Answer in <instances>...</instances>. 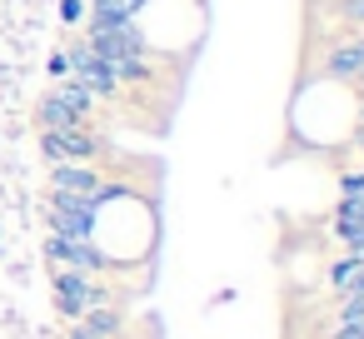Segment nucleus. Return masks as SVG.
<instances>
[{
  "mask_svg": "<svg viewBox=\"0 0 364 339\" xmlns=\"http://www.w3.org/2000/svg\"><path fill=\"white\" fill-rule=\"evenodd\" d=\"M95 304H120L115 299V284H105L100 274H80V269H55L50 274V309L65 319V324H75L85 309H95Z\"/></svg>",
  "mask_w": 364,
  "mask_h": 339,
  "instance_id": "obj_1",
  "label": "nucleus"
},
{
  "mask_svg": "<svg viewBox=\"0 0 364 339\" xmlns=\"http://www.w3.org/2000/svg\"><path fill=\"white\" fill-rule=\"evenodd\" d=\"M41 155L50 165H95L105 155V140L90 130V125H75V130H41Z\"/></svg>",
  "mask_w": 364,
  "mask_h": 339,
  "instance_id": "obj_2",
  "label": "nucleus"
},
{
  "mask_svg": "<svg viewBox=\"0 0 364 339\" xmlns=\"http://www.w3.org/2000/svg\"><path fill=\"white\" fill-rule=\"evenodd\" d=\"M46 225H50V235H65V240H95L100 235L95 205L80 195H60V190L46 195Z\"/></svg>",
  "mask_w": 364,
  "mask_h": 339,
  "instance_id": "obj_3",
  "label": "nucleus"
},
{
  "mask_svg": "<svg viewBox=\"0 0 364 339\" xmlns=\"http://www.w3.org/2000/svg\"><path fill=\"white\" fill-rule=\"evenodd\" d=\"M46 259L55 269H80V274H120L115 259L100 249V240H65V235H46Z\"/></svg>",
  "mask_w": 364,
  "mask_h": 339,
  "instance_id": "obj_4",
  "label": "nucleus"
},
{
  "mask_svg": "<svg viewBox=\"0 0 364 339\" xmlns=\"http://www.w3.org/2000/svg\"><path fill=\"white\" fill-rule=\"evenodd\" d=\"M65 60H70V75L95 95V100H115L120 95V80H115V70H110V60H100L85 41H75L70 50H65Z\"/></svg>",
  "mask_w": 364,
  "mask_h": 339,
  "instance_id": "obj_5",
  "label": "nucleus"
},
{
  "mask_svg": "<svg viewBox=\"0 0 364 339\" xmlns=\"http://www.w3.org/2000/svg\"><path fill=\"white\" fill-rule=\"evenodd\" d=\"M100 185H105V170H95V165H50V190H60V195H80L95 205Z\"/></svg>",
  "mask_w": 364,
  "mask_h": 339,
  "instance_id": "obj_6",
  "label": "nucleus"
},
{
  "mask_svg": "<svg viewBox=\"0 0 364 339\" xmlns=\"http://www.w3.org/2000/svg\"><path fill=\"white\" fill-rule=\"evenodd\" d=\"M324 284H329V299H354V294H364V259L339 254V259L324 269Z\"/></svg>",
  "mask_w": 364,
  "mask_h": 339,
  "instance_id": "obj_7",
  "label": "nucleus"
},
{
  "mask_svg": "<svg viewBox=\"0 0 364 339\" xmlns=\"http://www.w3.org/2000/svg\"><path fill=\"white\" fill-rule=\"evenodd\" d=\"M329 80H354L359 70H364V55H359V41H339V45H329V55H324V65H319Z\"/></svg>",
  "mask_w": 364,
  "mask_h": 339,
  "instance_id": "obj_8",
  "label": "nucleus"
},
{
  "mask_svg": "<svg viewBox=\"0 0 364 339\" xmlns=\"http://www.w3.org/2000/svg\"><path fill=\"white\" fill-rule=\"evenodd\" d=\"M80 324H85L90 339H120V329H125V304H95V309L80 314Z\"/></svg>",
  "mask_w": 364,
  "mask_h": 339,
  "instance_id": "obj_9",
  "label": "nucleus"
},
{
  "mask_svg": "<svg viewBox=\"0 0 364 339\" xmlns=\"http://www.w3.org/2000/svg\"><path fill=\"white\" fill-rule=\"evenodd\" d=\"M36 120H41V130H75V125H85V120L55 95V90H46V100L36 105Z\"/></svg>",
  "mask_w": 364,
  "mask_h": 339,
  "instance_id": "obj_10",
  "label": "nucleus"
},
{
  "mask_svg": "<svg viewBox=\"0 0 364 339\" xmlns=\"http://www.w3.org/2000/svg\"><path fill=\"white\" fill-rule=\"evenodd\" d=\"M55 95H60V100H65V105H70V110H75V115L90 125V115H95V105H100V100H95V95H90V90L75 80V75H65V80L55 85Z\"/></svg>",
  "mask_w": 364,
  "mask_h": 339,
  "instance_id": "obj_11",
  "label": "nucleus"
},
{
  "mask_svg": "<svg viewBox=\"0 0 364 339\" xmlns=\"http://www.w3.org/2000/svg\"><path fill=\"white\" fill-rule=\"evenodd\" d=\"M349 324H364V294L334 299V329H349Z\"/></svg>",
  "mask_w": 364,
  "mask_h": 339,
  "instance_id": "obj_12",
  "label": "nucleus"
},
{
  "mask_svg": "<svg viewBox=\"0 0 364 339\" xmlns=\"http://www.w3.org/2000/svg\"><path fill=\"white\" fill-rule=\"evenodd\" d=\"M339 200H364V170H344L339 175Z\"/></svg>",
  "mask_w": 364,
  "mask_h": 339,
  "instance_id": "obj_13",
  "label": "nucleus"
},
{
  "mask_svg": "<svg viewBox=\"0 0 364 339\" xmlns=\"http://www.w3.org/2000/svg\"><path fill=\"white\" fill-rule=\"evenodd\" d=\"M334 11H339V21H344V26H354V31H364V0H339V6H334Z\"/></svg>",
  "mask_w": 364,
  "mask_h": 339,
  "instance_id": "obj_14",
  "label": "nucleus"
},
{
  "mask_svg": "<svg viewBox=\"0 0 364 339\" xmlns=\"http://www.w3.org/2000/svg\"><path fill=\"white\" fill-rule=\"evenodd\" d=\"M60 21L65 26H80L85 21V0H60Z\"/></svg>",
  "mask_w": 364,
  "mask_h": 339,
  "instance_id": "obj_15",
  "label": "nucleus"
},
{
  "mask_svg": "<svg viewBox=\"0 0 364 339\" xmlns=\"http://www.w3.org/2000/svg\"><path fill=\"white\" fill-rule=\"evenodd\" d=\"M46 70H50L55 80H65V75H70V60H65V50H55V55L46 60Z\"/></svg>",
  "mask_w": 364,
  "mask_h": 339,
  "instance_id": "obj_16",
  "label": "nucleus"
},
{
  "mask_svg": "<svg viewBox=\"0 0 364 339\" xmlns=\"http://www.w3.org/2000/svg\"><path fill=\"white\" fill-rule=\"evenodd\" d=\"M354 145H359V155H364V125H359V130H354Z\"/></svg>",
  "mask_w": 364,
  "mask_h": 339,
  "instance_id": "obj_17",
  "label": "nucleus"
},
{
  "mask_svg": "<svg viewBox=\"0 0 364 339\" xmlns=\"http://www.w3.org/2000/svg\"><path fill=\"white\" fill-rule=\"evenodd\" d=\"M359 125H364V95H359Z\"/></svg>",
  "mask_w": 364,
  "mask_h": 339,
  "instance_id": "obj_18",
  "label": "nucleus"
}]
</instances>
